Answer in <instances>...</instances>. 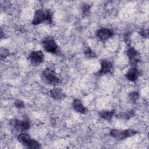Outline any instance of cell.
<instances>
[{"label": "cell", "mask_w": 149, "mask_h": 149, "mask_svg": "<svg viewBox=\"0 0 149 149\" xmlns=\"http://www.w3.org/2000/svg\"><path fill=\"white\" fill-rule=\"evenodd\" d=\"M52 13L49 10H37L35 13L32 20V24L37 25L44 21H47L49 23H52Z\"/></svg>", "instance_id": "obj_1"}, {"label": "cell", "mask_w": 149, "mask_h": 149, "mask_svg": "<svg viewBox=\"0 0 149 149\" xmlns=\"http://www.w3.org/2000/svg\"><path fill=\"white\" fill-rule=\"evenodd\" d=\"M138 133V132L133 129H126L124 130L112 129L109 132V134L113 139L117 140H122L127 137L133 136Z\"/></svg>", "instance_id": "obj_2"}, {"label": "cell", "mask_w": 149, "mask_h": 149, "mask_svg": "<svg viewBox=\"0 0 149 149\" xmlns=\"http://www.w3.org/2000/svg\"><path fill=\"white\" fill-rule=\"evenodd\" d=\"M17 140L22 144L30 148H40V144L36 140L30 138L26 133H20L17 136Z\"/></svg>", "instance_id": "obj_3"}, {"label": "cell", "mask_w": 149, "mask_h": 149, "mask_svg": "<svg viewBox=\"0 0 149 149\" xmlns=\"http://www.w3.org/2000/svg\"><path fill=\"white\" fill-rule=\"evenodd\" d=\"M42 45L45 51L48 52L56 54L58 51V46L52 38H47L42 41Z\"/></svg>", "instance_id": "obj_4"}, {"label": "cell", "mask_w": 149, "mask_h": 149, "mask_svg": "<svg viewBox=\"0 0 149 149\" xmlns=\"http://www.w3.org/2000/svg\"><path fill=\"white\" fill-rule=\"evenodd\" d=\"M29 58L31 63L35 66L40 65L44 60V54L41 51H34L31 52Z\"/></svg>", "instance_id": "obj_5"}, {"label": "cell", "mask_w": 149, "mask_h": 149, "mask_svg": "<svg viewBox=\"0 0 149 149\" xmlns=\"http://www.w3.org/2000/svg\"><path fill=\"white\" fill-rule=\"evenodd\" d=\"M43 74L45 79L48 80V81L51 83L56 84L60 82L59 78L57 77V76L52 70L49 68H47L44 70Z\"/></svg>", "instance_id": "obj_6"}, {"label": "cell", "mask_w": 149, "mask_h": 149, "mask_svg": "<svg viewBox=\"0 0 149 149\" xmlns=\"http://www.w3.org/2000/svg\"><path fill=\"white\" fill-rule=\"evenodd\" d=\"M127 55L132 64L136 65V63L139 61L140 55L134 48L130 47L127 51Z\"/></svg>", "instance_id": "obj_7"}, {"label": "cell", "mask_w": 149, "mask_h": 149, "mask_svg": "<svg viewBox=\"0 0 149 149\" xmlns=\"http://www.w3.org/2000/svg\"><path fill=\"white\" fill-rule=\"evenodd\" d=\"M112 31L107 29H100L97 31L96 36L101 40H106L112 37Z\"/></svg>", "instance_id": "obj_8"}, {"label": "cell", "mask_w": 149, "mask_h": 149, "mask_svg": "<svg viewBox=\"0 0 149 149\" xmlns=\"http://www.w3.org/2000/svg\"><path fill=\"white\" fill-rule=\"evenodd\" d=\"M140 75V72L138 69L135 68H132L130 69L127 73L126 74V77L129 81H134L139 77Z\"/></svg>", "instance_id": "obj_9"}, {"label": "cell", "mask_w": 149, "mask_h": 149, "mask_svg": "<svg viewBox=\"0 0 149 149\" xmlns=\"http://www.w3.org/2000/svg\"><path fill=\"white\" fill-rule=\"evenodd\" d=\"M101 68L100 71V73L102 74H107L109 73L112 68V63L108 60H103L101 61Z\"/></svg>", "instance_id": "obj_10"}, {"label": "cell", "mask_w": 149, "mask_h": 149, "mask_svg": "<svg viewBox=\"0 0 149 149\" xmlns=\"http://www.w3.org/2000/svg\"><path fill=\"white\" fill-rule=\"evenodd\" d=\"M73 107L75 111L81 113H85L87 112V109L83 106L81 101L79 99L74 100L73 102Z\"/></svg>", "instance_id": "obj_11"}, {"label": "cell", "mask_w": 149, "mask_h": 149, "mask_svg": "<svg viewBox=\"0 0 149 149\" xmlns=\"http://www.w3.org/2000/svg\"><path fill=\"white\" fill-rule=\"evenodd\" d=\"M51 96L55 100H60L64 97V93L61 88H54L50 91Z\"/></svg>", "instance_id": "obj_12"}, {"label": "cell", "mask_w": 149, "mask_h": 149, "mask_svg": "<svg viewBox=\"0 0 149 149\" xmlns=\"http://www.w3.org/2000/svg\"><path fill=\"white\" fill-rule=\"evenodd\" d=\"M115 114V111H102L99 112V115L101 118L107 120H110L112 116Z\"/></svg>", "instance_id": "obj_13"}, {"label": "cell", "mask_w": 149, "mask_h": 149, "mask_svg": "<svg viewBox=\"0 0 149 149\" xmlns=\"http://www.w3.org/2000/svg\"><path fill=\"white\" fill-rule=\"evenodd\" d=\"M134 111L132 110L128 111L126 112H122L119 113L117 115V117L119 118H122V119H129L134 116Z\"/></svg>", "instance_id": "obj_14"}, {"label": "cell", "mask_w": 149, "mask_h": 149, "mask_svg": "<svg viewBox=\"0 0 149 149\" xmlns=\"http://www.w3.org/2000/svg\"><path fill=\"white\" fill-rule=\"evenodd\" d=\"M12 124L13 126L19 131H22V120H20L18 119H14L12 121Z\"/></svg>", "instance_id": "obj_15"}, {"label": "cell", "mask_w": 149, "mask_h": 149, "mask_svg": "<svg viewBox=\"0 0 149 149\" xmlns=\"http://www.w3.org/2000/svg\"><path fill=\"white\" fill-rule=\"evenodd\" d=\"M139 94L138 92H137V91L132 92L129 94V98L130 99V101L134 103L136 102V100L139 98Z\"/></svg>", "instance_id": "obj_16"}, {"label": "cell", "mask_w": 149, "mask_h": 149, "mask_svg": "<svg viewBox=\"0 0 149 149\" xmlns=\"http://www.w3.org/2000/svg\"><path fill=\"white\" fill-rule=\"evenodd\" d=\"M85 55L87 57V58H94L95 56V52L92 51L91 49H90L89 48H87V49L84 52Z\"/></svg>", "instance_id": "obj_17"}, {"label": "cell", "mask_w": 149, "mask_h": 149, "mask_svg": "<svg viewBox=\"0 0 149 149\" xmlns=\"http://www.w3.org/2000/svg\"><path fill=\"white\" fill-rule=\"evenodd\" d=\"M30 126V122L28 119H24L22 120V128L23 130H26L29 129Z\"/></svg>", "instance_id": "obj_18"}, {"label": "cell", "mask_w": 149, "mask_h": 149, "mask_svg": "<svg viewBox=\"0 0 149 149\" xmlns=\"http://www.w3.org/2000/svg\"><path fill=\"white\" fill-rule=\"evenodd\" d=\"M9 54V51L5 48H1V59L5 58L8 56Z\"/></svg>", "instance_id": "obj_19"}, {"label": "cell", "mask_w": 149, "mask_h": 149, "mask_svg": "<svg viewBox=\"0 0 149 149\" xmlns=\"http://www.w3.org/2000/svg\"><path fill=\"white\" fill-rule=\"evenodd\" d=\"M15 105L17 108H22L24 107V103L23 101L17 100L15 102Z\"/></svg>", "instance_id": "obj_20"}, {"label": "cell", "mask_w": 149, "mask_h": 149, "mask_svg": "<svg viewBox=\"0 0 149 149\" xmlns=\"http://www.w3.org/2000/svg\"><path fill=\"white\" fill-rule=\"evenodd\" d=\"M89 10H90V6L88 4H84L83 6V14L87 15L89 13Z\"/></svg>", "instance_id": "obj_21"}, {"label": "cell", "mask_w": 149, "mask_h": 149, "mask_svg": "<svg viewBox=\"0 0 149 149\" xmlns=\"http://www.w3.org/2000/svg\"><path fill=\"white\" fill-rule=\"evenodd\" d=\"M140 34H141V36H142L144 37H147L148 35V30H143L141 31H140Z\"/></svg>", "instance_id": "obj_22"}]
</instances>
